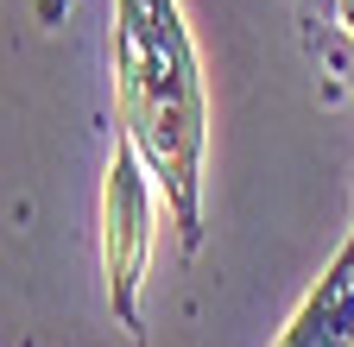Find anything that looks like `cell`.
I'll return each instance as SVG.
<instances>
[{"instance_id":"obj_1","label":"cell","mask_w":354,"mask_h":347,"mask_svg":"<svg viewBox=\"0 0 354 347\" xmlns=\"http://www.w3.org/2000/svg\"><path fill=\"white\" fill-rule=\"evenodd\" d=\"M114 108L120 133L140 146L165 190L177 246H203V152H209V95L203 57L177 0H114Z\"/></svg>"},{"instance_id":"obj_2","label":"cell","mask_w":354,"mask_h":347,"mask_svg":"<svg viewBox=\"0 0 354 347\" xmlns=\"http://www.w3.org/2000/svg\"><path fill=\"white\" fill-rule=\"evenodd\" d=\"M158 177L146 170L140 146L127 133L114 139L108 177H102V272H108V303L114 322L127 335H140V284L152 266V240H158Z\"/></svg>"},{"instance_id":"obj_3","label":"cell","mask_w":354,"mask_h":347,"mask_svg":"<svg viewBox=\"0 0 354 347\" xmlns=\"http://www.w3.org/2000/svg\"><path fill=\"white\" fill-rule=\"evenodd\" d=\"M279 347H354V228L335 246L329 272L297 303V316L285 322Z\"/></svg>"},{"instance_id":"obj_4","label":"cell","mask_w":354,"mask_h":347,"mask_svg":"<svg viewBox=\"0 0 354 347\" xmlns=\"http://www.w3.org/2000/svg\"><path fill=\"white\" fill-rule=\"evenodd\" d=\"M335 13H342V19H354V0H335Z\"/></svg>"},{"instance_id":"obj_5","label":"cell","mask_w":354,"mask_h":347,"mask_svg":"<svg viewBox=\"0 0 354 347\" xmlns=\"http://www.w3.org/2000/svg\"><path fill=\"white\" fill-rule=\"evenodd\" d=\"M342 26H348V32H354V19H342Z\"/></svg>"}]
</instances>
